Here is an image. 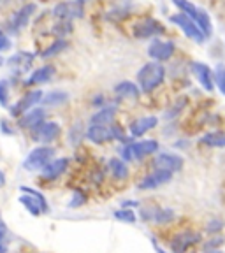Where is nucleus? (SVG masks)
<instances>
[{"instance_id":"nucleus-7","label":"nucleus","mask_w":225,"mask_h":253,"mask_svg":"<svg viewBox=\"0 0 225 253\" xmlns=\"http://www.w3.org/2000/svg\"><path fill=\"white\" fill-rule=\"evenodd\" d=\"M53 14H55L56 18H60V20L72 21V20H76V18H81V16L85 14V9L79 0H74V2H62V4H58L53 9Z\"/></svg>"},{"instance_id":"nucleus-38","label":"nucleus","mask_w":225,"mask_h":253,"mask_svg":"<svg viewBox=\"0 0 225 253\" xmlns=\"http://www.w3.org/2000/svg\"><path fill=\"white\" fill-rule=\"evenodd\" d=\"M153 245H155V250H157V253H166L162 248H158V245H157V243H155V241H153Z\"/></svg>"},{"instance_id":"nucleus-11","label":"nucleus","mask_w":225,"mask_h":253,"mask_svg":"<svg viewBox=\"0 0 225 253\" xmlns=\"http://www.w3.org/2000/svg\"><path fill=\"white\" fill-rule=\"evenodd\" d=\"M153 167L160 170H167V172H176L183 167V158L180 155L173 153H160L155 157Z\"/></svg>"},{"instance_id":"nucleus-1","label":"nucleus","mask_w":225,"mask_h":253,"mask_svg":"<svg viewBox=\"0 0 225 253\" xmlns=\"http://www.w3.org/2000/svg\"><path fill=\"white\" fill-rule=\"evenodd\" d=\"M164 78H166V69L158 62H150L146 65H142L141 71L137 72V83L142 91H153L162 84Z\"/></svg>"},{"instance_id":"nucleus-32","label":"nucleus","mask_w":225,"mask_h":253,"mask_svg":"<svg viewBox=\"0 0 225 253\" xmlns=\"http://www.w3.org/2000/svg\"><path fill=\"white\" fill-rule=\"evenodd\" d=\"M9 47H11V41H9V37L5 36L4 32H0V53L7 51Z\"/></svg>"},{"instance_id":"nucleus-12","label":"nucleus","mask_w":225,"mask_h":253,"mask_svg":"<svg viewBox=\"0 0 225 253\" xmlns=\"http://www.w3.org/2000/svg\"><path fill=\"white\" fill-rule=\"evenodd\" d=\"M60 134V125L55 122H43L34 128V141L37 142H49L56 139Z\"/></svg>"},{"instance_id":"nucleus-20","label":"nucleus","mask_w":225,"mask_h":253,"mask_svg":"<svg viewBox=\"0 0 225 253\" xmlns=\"http://www.w3.org/2000/svg\"><path fill=\"white\" fill-rule=\"evenodd\" d=\"M157 123H158L157 116H144V118H139L131 123V134L134 135V137H141V135H144L148 130L155 128Z\"/></svg>"},{"instance_id":"nucleus-34","label":"nucleus","mask_w":225,"mask_h":253,"mask_svg":"<svg viewBox=\"0 0 225 253\" xmlns=\"http://www.w3.org/2000/svg\"><path fill=\"white\" fill-rule=\"evenodd\" d=\"M74 197H76V199L71 202V208H76V206L83 204V202H85V197H83V194H81V192H76Z\"/></svg>"},{"instance_id":"nucleus-36","label":"nucleus","mask_w":225,"mask_h":253,"mask_svg":"<svg viewBox=\"0 0 225 253\" xmlns=\"http://www.w3.org/2000/svg\"><path fill=\"white\" fill-rule=\"evenodd\" d=\"M5 232H7V227H5L4 223L0 221V241H2V237L5 236Z\"/></svg>"},{"instance_id":"nucleus-24","label":"nucleus","mask_w":225,"mask_h":253,"mask_svg":"<svg viewBox=\"0 0 225 253\" xmlns=\"http://www.w3.org/2000/svg\"><path fill=\"white\" fill-rule=\"evenodd\" d=\"M115 113H116L115 106L104 107V109H100L99 113H95L91 116V125H111L113 120H115Z\"/></svg>"},{"instance_id":"nucleus-35","label":"nucleus","mask_w":225,"mask_h":253,"mask_svg":"<svg viewBox=\"0 0 225 253\" xmlns=\"http://www.w3.org/2000/svg\"><path fill=\"white\" fill-rule=\"evenodd\" d=\"M122 157L125 158L127 162H129V160H132V153H131V146H129V144H127L125 148H123L122 150Z\"/></svg>"},{"instance_id":"nucleus-40","label":"nucleus","mask_w":225,"mask_h":253,"mask_svg":"<svg viewBox=\"0 0 225 253\" xmlns=\"http://www.w3.org/2000/svg\"><path fill=\"white\" fill-rule=\"evenodd\" d=\"M2 63H4V58H2V56H0V67H2Z\"/></svg>"},{"instance_id":"nucleus-5","label":"nucleus","mask_w":225,"mask_h":253,"mask_svg":"<svg viewBox=\"0 0 225 253\" xmlns=\"http://www.w3.org/2000/svg\"><path fill=\"white\" fill-rule=\"evenodd\" d=\"M55 155V150L49 146H39L36 150H32L28 153V157L25 158L23 167L27 170H37V169H43L44 166L49 164V160L53 158Z\"/></svg>"},{"instance_id":"nucleus-23","label":"nucleus","mask_w":225,"mask_h":253,"mask_svg":"<svg viewBox=\"0 0 225 253\" xmlns=\"http://www.w3.org/2000/svg\"><path fill=\"white\" fill-rule=\"evenodd\" d=\"M115 93L123 97V99H137L139 97V86L131 81H122L115 86Z\"/></svg>"},{"instance_id":"nucleus-26","label":"nucleus","mask_w":225,"mask_h":253,"mask_svg":"<svg viewBox=\"0 0 225 253\" xmlns=\"http://www.w3.org/2000/svg\"><path fill=\"white\" fill-rule=\"evenodd\" d=\"M109 169L116 179H125L129 176V169H127L125 162L120 158H111L109 160Z\"/></svg>"},{"instance_id":"nucleus-41","label":"nucleus","mask_w":225,"mask_h":253,"mask_svg":"<svg viewBox=\"0 0 225 253\" xmlns=\"http://www.w3.org/2000/svg\"><path fill=\"white\" fill-rule=\"evenodd\" d=\"M79 2H81V4H83V2H88V0H79Z\"/></svg>"},{"instance_id":"nucleus-30","label":"nucleus","mask_w":225,"mask_h":253,"mask_svg":"<svg viewBox=\"0 0 225 253\" xmlns=\"http://www.w3.org/2000/svg\"><path fill=\"white\" fill-rule=\"evenodd\" d=\"M115 216L122 221H129V223H134L135 221V214L132 210H118L115 211Z\"/></svg>"},{"instance_id":"nucleus-27","label":"nucleus","mask_w":225,"mask_h":253,"mask_svg":"<svg viewBox=\"0 0 225 253\" xmlns=\"http://www.w3.org/2000/svg\"><path fill=\"white\" fill-rule=\"evenodd\" d=\"M69 99V95L65 91H51V93H47L46 97L43 99V102L46 106H62L65 104Z\"/></svg>"},{"instance_id":"nucleus-14","label":"nucleus","mask_w":225,"mask_h":253,"mask_svg":"<svg viewBox=\"0 0 225 253\" xmlns=\"http://www.w3.org/2000/svg\"><path fill=\"white\" fill-rule=\"evenodd\" d=\"M36 12V4H28V5H23L20 11L12 14V18L9 20V30L11 32H20L23 27H27L28 20L32 18V14Z\"/></svg>"},{"instance_id":"nucleus-8","label":"nucleus","mask_w":225,"mask_h":253,"mask_svg":"<svg viewBox=\"0 0 225 253\" xmlns=\"http://www.w3.org/2000/svg\"><path fill=\"white\" fill-rule=\"evenodd\" d=\"M174 49H176V46L171 41H153L148 47V55L155 62H166L174 55Z\"/></svg>"},{"instance_id":"nucleus-33","label":"nucleus","mask_w":225,"mask_h":253,"mask_svg":"<svg viewBox=\"0 0 225 253\" xmlns=\"http://www.w3.org/2000/svg\"><path fill=\"white\" fill-rule=\"evenodd\" d=\"M222 227H224V221H222V220H213L210 225H208V230H210V232H215V230H220Z\"/></svg>"},{"instance_id":"nucleus-2","label":"nucleus","mask_w":225,"mask_h":253,"mask_svg":"<svg viewBox=\"0 0 225 253\" xmlns=\"http://www.w3.org/2000/svg\"><path fill=\"white\" fill-rule=\"evenodd\" d=\"M173 2H174V5H178V7L181 9V12H185V14L188 16L190 20L197 23V27L201 28L202 34H204L206 37L211 36L213 25H211V20H210V16H208V12L199 9L197 5H194L190 0H173Z\"/></svg>"},{"instance_id":"nucleus-10","label":"nucleus","mask_w":225,"mask_h":253,"mask_svg":"<svg viewBox=\"0 0 225 253\" xmlns=\"http://www.w3.org/2000/svg\"><path fill=\"white\" fill-rule=\"evenodd\" d=\"M162 32H164V27L158 23L157 20H153V18H144V20H141L134 27V36L137 37V39H148V37L158 36V34H162Z\"/></svg>"},{"instance_id":"nucleus-9","label":"nucleus","mask_w":225,"mask_h":253,"mask_svg":"<svg viewBox=\"0 0 225 253\" xmlns=\"http://www.w3.org/2000/svg\"><path fill=\"white\" fill-rule=\"evenodd\" d=\"M199 241H201V234L185 230V232H180L174 236V239L171 241V250H173V253H185L190 246Z\"/></svg>"},{"instance_id":"nucleus-29","label":"nucleus","mask_w":225,"mask_h":253,"mask_svg":"<svg viewBox=\"0 0 225 253\" xmlns=\"http://www.w3.org/2000/svg\"><path fill=\"white\" fill-rule=\"evenodd\" d=\"M215 81H217L220 91L225 95V65H218L217 72H215Z\"/></svg>"},{"instance_id":"nucleus-15","label":"nucleus","mask_w":225,"mask_h":253,"mask_svg":"<svg viewBox=\"0 0 225 253\" xmlns=\"http://www.w3.org/2000/svg\"><path fill=\"white\" fill-rule=\"evenodd\" d=\"M171 178H173V172H167V170L157 169V170H153L151 174H148L146 178H144L141 183H139V188H141V190L157 188V186L169 183V181H171Z\"/></svg>"},{"instance_id":"nucleus-25","label":"nucleus","mask_w":225,"mask_h":253,"mask_svg":"<svg viewBox=\"0 0 225 253\" xmlns=\"http://www.w3.org/2000/svg\"><path fill=\"white\" fill-rule=\"evenodd\" d=\"M201 142L211 148H225V132H210L202 135Z\"/></svg>"},{"instance_id":"nucleus-13","label":"nucleus","mask_w":225,"mask_h":253,"mask_svg":"<svg viewBox=\"0 0 225 253\" xmlns=\"http://www.w3.org/2000/svg\"><path fill=\"white\" fill-rule=\"evenodd\" d=\"M39 100H43V91L41 90H34V91H28L27 95H25L23 99H20L18 102L14 104V106L11 107V115L12 116H21L25 115L28 109H30L32 106H36Z\"/></svg>"},{"instance_id":"nucleus-19","label":"nucleus","mask_w":225,"mask_h":253,"mask_svg":"<svg viewBox=\"0 0 225 253\" xmlns=\"http://www.w3.org/2000/svg\"><path fill=\"white\" fill-rule=\"evenodd\" d=\"M192 72L195 74V78L199 79V83L202 84V88H206L208 91L213 90V78H211V69L201 62L192 63Z\"/></svg>"},{"instance_id":"nucleus-6","label":"nucleus","mask_w":225,"mask_h":253,"mask_svg":"<svg viewBox=\"0 0 225 253\" xmlns=\"http://www.w3.org/2000/svg\"><path fill=\"white\" fill-rule=\"evenodd\" d=\"M171 21H173L174 25H178L180 28L183 30V34H185L188 39L195 41V42H202L204 41V34H202V30L197 27V23L195 21H192L188 18V16L185 14V12H178V14H173L171 16Z\"/></svg>"},{"instance_id":"nucleus-3","label":"nucleus","mask_w":225,"mask_h":253,"mask_svg":"<svg viewBox=\"0 0 225 253\" xmlns=\"http://www.w3.org/2000/svg\"><path fill=\"white\" fill-rule=\"evenodd\" d=\"M87 137L93 142H107L111 139H120L122 142H127L129 139L123 135L122 128L118 125H90L87 132Z\"/></svg>"},{"instance_id":"nucleus-39","label":"nucleus","mask_w":225,"mask_h":253,"mask_svg":"<svg viewBox=\"0 0 225 253\" xmlns=\"http://www.w3.org/2000/svg\"><path fill=\"white\" fill-rule=\"evenodd\" d=\"M7 250H5V246H2V243H0V253H5Z\"/></svg>"},{"instance_id":"nucleus-28","label":"nucleus","mask_w":225,"mask_h":253,"mask_svg":"<svg viewBox=\"0 0 225 253\" xmlns=\"http://www.w3.org/2000/svg\"><path fill=\"white\" fill-rule=\"evenodd\" d=\"M65 47H67V41L58 39V41H55V42L49 44V47H46V49L41 53V56H43V58H51V56H56L58 53H62Z\"/></svg>"},{"instance_id":"nucleus-16","label":"nucleus","mask_w":225,"mask_h":253,"mask_svg":"<svg viewBox=\"0 0 225 253\" xmlns=\"http://www.w3.org/2000/svg\"><path fill=\"white\" fill-rule=\"evenodd\" d=\"M69 167V160L67 158H56L53 162H49L47 166L43 167V178L47 179V181H53L58 176H62Z\"/></svg>"},{"instance_id":"nucleus-17","label":"nucleus","mask_w":225,"mask_h":253,"mask_svg":"<svg viewBox=\"0 0 225 253\" xmlns=\"http://www.w3.org/2000/svg\"><path fill=\"white\" fill-rule=\"evenodd\" d=\"M129 146H131L132 158H144L158 150V142L155 139H148V141L141 142H129Z\"/></svg>"},{"instance_id":"nucleus-37","label":"nucleus","mask_w":225,"mask_h":253,"mask_svg":"<svg viewBox=\"0 0 225 253\" xmlns=\"http://www.w3.org/2000/svg\"><path fill=\"white\" fill-rule=\"evenodd\" d=\"M5 185V176H4V172H0V188Z\"/></svg>"},{"instance_id":"nucleus-31","label":"nucleus","mask_w":225,"mask_h":253,"mask_svg":"<svg viewBox=\"0 0 225 253\" xmlns=\"http://www.w3.org/2000/svg\"><path fill=\"white\" fill-rule=\"evenodd\" d=\"M7 100H9V83L5 79H2L0 81V104L7 106Z\"/></svg>"},{"instance_id":"nucleus-18","label":"nucleus","mask_w":225,"mask_h":253,"mask_svg":"<svg viewBox=\"0 0 225 253\" xmlns=\"http://www.w3.org/2000/svg\"><path fill=\"white\" fill-rule=\"evenodd\" d=\"M32 62H34V55L32 53H16L14 56L9 58V67L14 74H23L30 69Z\"/></svg>"},{"instance_id":"nucleus-22","label":"nucleus","mask_w":225,"mask_h":253,"mask_svg":"<svg viewBox=\"0 0 225 253\" xmlns=\"http://www.w3.org/2000/svg\"><path fill=\"white\" fill-rule=\"evenodd\" d=\"M55 74V69L51 65H44V67L37 69V71L32 72V76L27 79V84H43V83H47L49 79L53 78Z\"/></svg>"},{"instance_id":"nucleus-21","label":"nucleus","mask_w":225,"mask_h":253,"mask_svg":"<svg viewBox=\"0 0 225 253\" xmlns=\"http://www.w3.org/2000/svg\"><path fill=\"white\" fill-rule=\"evenodd\" d=\"M44 118H46V111L44 109H28L25 115H21L20 118V126H23V128H36L37 125H41V123L44 122Z\"/></svg>"},{"instance_id":"nucleus-4","label":"nucleus","mask_w":225,"mask_h":253,"mask_svg":"<svg viewBox=\"0 0 225 253\" xmlns=\"http://www.w3.org/2000/svg\"><path fill=\"white\" fill-rule=\"evenodd\" d=\"M21 192H23V195L20 197V202L32 214L37 216V214H41V213H46L47 202L41 192H37V190H34V188H28V186H21Z\"/></svg>"}]
</instances>
